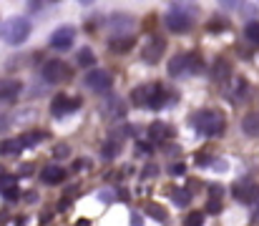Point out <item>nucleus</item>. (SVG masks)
<instances>
[{"mask_svg":"<svg viewBox=\"0 0 259 226\" xmlns=\"http://www.w3.org/2000/svg\"><path fill=\"white\" fill-rule=\"evenodd\" d=\"M191 126L201 133V136H222L224 128H227V121L219 111H211V108H204V111H196L191 116Z\"/></svg>","mask_w":259,"mask_h":226,"instance_id":"f257e3e1","label":"nucleus"},{"mask_svg":"<svg viewBox=\"0 0 259 226\" xmlns=\"http://www.w3.org/2000/svg\"><path fill=\"white\" fill-rule=\"evenodd\" d=\"M191 13H196V5H189V3H174L171 10L166 13L164 18V25L171 30V33H189L191 25H194V18Z\"/></svg>","mask_w":259,"mask_h":226,"instance_id":"f03ea898","label":"nucleus"},{"mask_svg":"<svg viewBox=\"0 0 259 226\" xmlns=\"http://www.w3.org/2000/svg\"><path fill=\"white\" fill-rule=\"evenodd\" d=\"M28 35H30V20L28 18H20V15L8 18L3 23V28H0V38L8 46H20V43L28 40Z\"/></svg>","mask_w":259,"mask_h":226,"instance_id":"7ed1b4c3","label":"nucleus"},{"mask_svg":"<svg viewBox=\"0 0 259 226\" xmlns=\"http://www.w3.org/2000/svg\"><path fill=\"white\" fill-rule=\"evenodd\" d=\"M201 68H204V63L194 53H179V56H174L171 61H169V75H174V78L186 75V73L196 75V73H201Z\"/></svg>","mask_w":259,"mask_h":226,"instance_id":"20e7f679","label":"nucleus"},{"mask_svg":"<svg viewBox=\"0 0 259 226\" xmlns=\"http://www.w3.org/2000/svg\"><path fill=\"white\" fill-rule=\"evenodd\" d=\"M40 75H43L46 83H53V85H56V83L71 80V68H68V63H63L61 58H53V61H46V63H43Z\"/></svg>","mask_w":259,"mask_h":226,"instance_id":"39448f33","label":"nucleus"},{"mask_svg":"<svg viewBox=\"0 0 259 226\" xmlns=\"http://www.w3.org/2000/svg\"><path fill=\"white\" fill-rule=\"evenodd\" d=\"M76 108H81V98H71V96H66V93H58V96H53V101H51V113H53L56 118H63V116L73 113Z\"/></svg>","mask_w":259,"mask_h":226,"instance_id":"423d86ee","label":"nucleus"},{"mask_svg":"<svg viewBox=\"0 0 259 226\" xmlns=\"http://www.w3.org/2000/svg\"><path fill=\"white\" fill-rule=\"evenodd\" d=\"M73 40H76V28L73 25H61V28L53 30L48 43L56 51H68V48H73Z\"/></svg>","mask_w":259,"mask_h":226,"instance_id":"0eeeda50","label":"nucleus"},{"mask_svg":"<svg viewBox=\"0 0 259 226\" xmlns=\"http://www.w3.org/2000/svg\"><path fill=\"white\" fill-rule=\"evenodd\" d=\"M86 85L91 91L106 93L113 85V75L108 73V71H103V68H91V73H86Z\"/></svg>","mask_w":259,"mask_h":226,"instance_id":"6e6552de","label":"nucleus"},{"mask_svg":"<svg viewBox=\"0 0 259 226\" xmlns=\"http://www.w3.org/2000/svg\"><path fill=\"white\" fill-rule=\"evenodd\" d=\"M166 101H171V93L161 83H149V96H146V108H161Z\"/></svg>","mask_w":259,"mask_h":226,"instance_id":"1a4fd4ad","label":"nucleus"},{"mask_svg":"<svg viewBox=\"0 0 259 226\" xmlns=\"http://www.w3.org/2000/svg\"><path fill=\"white\" fill-rule=\"evenodd\" d=\"M164 51H166V40L164 38H151L149 46L144 48V61L146 63H159L161 56H164Z\"/></svg>","mask_w":259,"mask_h":226,"instance_id":"9d476101","label":"nucleus"},{"mask_svg":"<svg viewBox=\"0 0 259 226\" xmlns=\"http://www.w3.org/2000/svg\"><path fill=\"white\" fill-rule=\"evenodd\" d=\"M23 91V83L18 78H3L0 80V101H15Z\"/></svg>","mask_w":259,"mask_h":226,"instance_id":"9b49d317","label":"nucleus"},{"mask_svg":"<svg viewBox=\"0 0 259 226\" xmlns=\"http://www.w3.org/2000/svg\"><path fill=\"white\" fill-rule=\"evenodd\" d=\"M40 181H43V184H48V186H56V184L66 181V171H63L61 166H53V163H48V166L40 171Z\"/></svg>","mask_w":259,"mask_h":226,"instance_id":"f8f14e48","label":"nucleus"},{"mask_svg":"<svg viewBox=\"0 0 259 226\" xmlns=\"http://www.w3.org/2000/svg\"><path fill=\"white\" fill-rule=\"evenodd\" d=\"M149 136H151V141L154 144H161V141H166V139H171L174 131L169 123H164V121H154L151 126H149Z\"/></svg>","mask_w":259,"mask_h":226,"instance_id":"ddd939ff","label":"nucleus"},{"mask_svg":"<svg viewBox=\"0 0 259 226\" xmlns=\"http://www.w3.org/2000/svg\"><path fill=\"white\" fill-rule=\"evenodd\" d=\"M234 199H239V201H257L259 199V186H254V184H237L234 186Z\"/></svg>","mask_w":259,"mask_h":226,"instance_id":"4468645a","label":"nucleus"},{"mask_svg":"<svg viewBox=\"0 0 259 226\" xmlns=\"http://www.w3.org/2000/svg\"><path fill=\"white\" fill-rule=\"evenodd\" d=\"M229 75H232V66H229V61H227V58H217V61H214V66H211V78H214L217 83H227V80H229Z\"/></svg>","mask_w":259,"mask_h":226,"instance_id":"2eb2a0df","label":"nucleus"},{"mask_svg":"<svg viewBox=\"0 0 259 226\" xmlns=\"http://www.w3.org/2000/svg\"><path fill=\"white\" fill-rule=\"evenodd\" d=\"M134 35H113L111 40H108V48L113 51V53H126V51H131L134 48Z\"/></svg>","mask_w":259,"mask_h":226,"instance_id":"dca6fc26","label":"nucleus"},{"mask_svg":"<svg viewBox=\"0 0 259 226\" xmlns=\"http://www.w3.org/2000/svg\"><path fill=\"white\" fill-rule=\"evenodd\" d=\"M242 131L252 139H259V113H247L242 118Z\"/></svg>","mask_w":259,"mask_h":226,"instance_id":"f3484780","label":"nucleus"},{"mask_svg":"<svg viewBox=\"0 0 259 226\" xmlns=\"http://www.w3.org/2000/svg\"><path fill=\"white\" fill-rule=\"evenodd\" d=\"M43 139H46L43 131H28V133H23V136L18 139V144H20V149H30V146H38Z\"/></svg>","mask_w":259,"mask_h":226,"instance_id":"a211bd4d","label":"nucleus"},{"mask_svg":"<svg viewBox=\"0 0 259 226\" xmlns=\"http://www.w3.org/2000/svg\"><path fill=\"white\" fill-rule=\"evenodd\" d=\"M169 199L174 201V206L186 209V206H189V201H191V194H189L186 189H171V191H169Z\"/></svg>","mask_w":259,"mask_h":226,"instance_id":"6ab92c4d","label":"nucleus"},{"mask_svg":"<svg viewBox=\"0 0 259 226\" xmlns=\"http://www.w3.org/2000/svg\"><path fill=\"white\" fill-rule=\"evenodd\" d=\"M118 151H121V141H118V139H116V141L108 139V141L103 144V149H101V158H103V161H111V158L118 156Z\"/></svg>","mask_w":259,"mask_h":226,"instance_id":"aec40b11","label":"nucleus"},{"mask_svg":"<svg viewBox=\"0 0 259 226\" xmlns=\"http://www.w3.org/2000/svg\"><path fill=\"white\" fill-rule=\"evenodd\" d=\"M76 63H78L81 68H93V66H96L93 51H91V48H81V51L76 53Z\"/></svg>","mask_w":259,"mask_h":226,"instance_id":"412c9836","label":"nucleus"},{"mask_svg":"<svg viewBox=\"0 0 259 226\" xmlns=\"http://www.w3.org/2000/svg\"><path fill=\"white\" fill-rule=\"evenodd\" d=\"M20 144H18V139H3L0 141V156H18L20 153Z\"/></svg>","mask_w":259,"mask_h":226,"instance_id":"4be33fe9","label":"nucleus"},{"mask_svg":"<svg viewBox=\"0 0 259 226\" xmlns=\"http://www.w3.org/2000/svg\"><path fill=\"white\" fill-rule=\"evenodd\" d=\"M146 96H149V83H146V85H139V88H134V93H131V101H134L136 106H146Z\"/></svg>","mask_w":259,"mask_h":226,"instance_id":"5701e85b","label":"nucleus"},{"mask_svg":"<svg viewBox=\"0 0 259 226\" xmlns=\"http://www.w3.org/2000/svg\"><path fill=\"white\" fill-rule=\"evenodd\" d=\"M244 38H247L252 46H259V23H247V28H244Z\"/></svg>","mask_w":259,"mask_h":226,"instance_id":"b1692460","label":"nucleus"},{"mask_svg":"<svg viewBox=\"0 0 259 226\" xmlns=\"http://www.w3.org/2000/svg\"><path fill=\"white\" fill-rule=\"evenodd\" d=\"M146 211H149V214H151V216H154L159 224H166V214H164V209H161V206H156V204H149V206H146Z\"/></svg>","mask_w":259,"mask_h":226,"instance_id":"393cba45","label":"nucleus"},{"mask_svg":"<svg viewBox=\"0 0 259 226\" xmlns=\"http://www.w3.org/2000/svg\"><path fill=\"white\" fill-rule=\"evenodd\" d=\"M201 224H204V214L201 211H194V214L186 216V226H201Z\"/></svg>","mask_w":259,"mask_h":226,"instance_id":"a878e982","label":"nucleus"},{"mask_svg":"<svg viewBox=\"0 0 259 226\" xmlns=\"http://www.w3.org/2000/svg\"><path fill=\"white\" fill-rule=\"evenodd\" d=\"M227 25H229V23H227L224 18H219V20H211V23H209L206 28H209L211 33H217V30H222V28H227Z\"/></svg>","mask_w":259,"mask_h":226,"instance_id":"bb28decb","label":"nucleus"},{"mask_svg":"<svg viewBox=\"0 0 259 226\" xmlns=\"http://www.w3.org/2000/svg\"><path fill=\"white\" fill-rule=\"evenodd\" d=\"M15 186V178L13 176H0V189L5 191V189H13Z\"/></svg>","mask_w":259,"mask_h":226,"instance_id":"cd10ccee","label":"nucleus"},{"mask_svg":"<svg viewBox=\"0 0 259 226\" xmlns=\"http://www.w3.org/2000/svg\"><path fill=\"white\" fill-rule=\"evenodd\" d=\"M53 156H56V158H66V156H68V146H66V144H58V146L53 149Z\"/></svg>","mask_w":259,"mask_h":226,"instance_id":"c85d7f7f","label":"nucleus"},{"mask_svg":"<svg viewBox=\"0 0 259 226\" xmlns=\"http://www.w3.org/2000/svg\"><path fill=\"white\" fill-rule=\"evenodd\" d=\"M169 171H171V176H184L186 166H184V163H171V166H169Z\"/></svg>","mask_w":259,"mask_h":226,"instance_id":"c756f323","label":"nucleus"},{"mask_svg":"<svg viewBox=\"0 0 259 226\" xmlns=\"http://www.w3.org/2000/svg\"><path fill=\"white\" fill-rule=\"evenodd\" d=\"M209 211H222V201H219L217 196L209 199Z\"/></svg>","mask_w":259,"mask_h":226,"instance_id":"7c9ffc66","label":"nucleus"},{"mask_svg":"<svg viewBox=\"0 0 259 226\" xmlns=\"http://www.w3.org/2000/svg\"><path fill=\"white\" fill-rule=\"evenodd\" d=\"M3 196H5L8 201H13V199H18V189H15V186H13V189H5V191H3Z\"/></svg>","mask_w":259,"mask_h":226,"instance_id":"2f4dec72","label":"nucleus"},{"mask_svg":"<svg viewBox=\"0 0 259 226\" xmlns=\"http://www.w3.org/2000/svg\"><path fill=\"white\" fill-rule=\"evenodd\" d=\"M159 173V168H156V163H149L146 168H144V176H156Z\"/></svg>","mask_w":259,"mask_h":226,"instance_id":"473e14b6","label":"nucleus"},{"mask_svg":"<svg viewBox=\"0 0 259 226\" xmlns=\"http://www.w3.org/2000/svg\"><path fill=\"white\" fill-rule=\"evenodd\" d=\"M139 151L141 153H151V144H139Z\"/></svg>","mask_w":259,"mask_h":226,"instance_id":"72a5a7b5","label":"nucleus"},{"mask_svg":"<svg viewBox=\"0 0 259 226\" xmlns=\"http://www.w3.org/2000/svg\"><path fill=\"white\" fill-rule=\"evenodd\" d=\"M131 224H134V226H141L144 221H141V216H131Z\"/></svg>","mask_w":259,"mask_h":226,"instance_id":"f704fd0d","label":"nucleus"}]
</instances>
